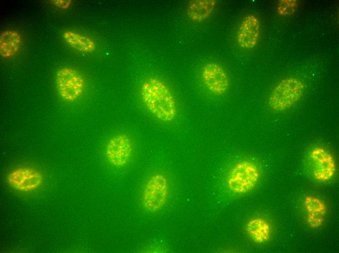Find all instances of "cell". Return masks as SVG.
I'll use <instances>...</instances> for the list:
<instances>
[{"label": "cell", "instance_id": "8992f818", "mask_svg": "<svg viewBox=\"0 0 339 253\" xmlns=\"http://www.w3.org/2000/svg\"><path fill=\"white\" fill-rule=\"evenodd\" d=\"M133 149L130 137L125 134L119 133L109 139L106 145L105 154L112 165L122 167L130 161Z\"/></svg>", "mask_w": 339, "mask_h": 253}, {"label": "cell", "instance_id": "ba28073f", "mask_svg": "<svg viewBox=\"0 0 339 253\" xmlns=\"http://www.w3.org/2000/svg\"><path fill=\"white\" fill-rule=\"evenodd\" d=\"M201 78L204 85L214 94L223 95L229 88L228 74L224 68L216 62H209L204 65Z\"/></svg>", "mask_w": 339, "mask_h": 253}, {"label": "cell", "instance_id": "e0dca14e", "mask_svg": "<svg viewBox=\"0 0 339 253\" xmlns=\"http://www.w3.org/2000/svg\"><path fill=\"white\" fill-rule=\"evenodd\" d=\"M53 3L57 6L66 9L68 8L71 3L70 0H54Z\"/></svg>", "mask_w": 339, "mask_h": 253}, {"label": "cell", "instance_id": "5b68a950", "mask_svg": "<svg viewBox=\"0 0 339 253\" xmlns=\"http://www.w3.org/2000/svg\"><path fill=\"white\" fill-rule=\"evenodd\" d=\"M55 80L57 92L65 101L72 102L77 100L84 91V79L74 68L65 67L59 69Z\"/></svg>", "mask_w": 339, "mask_h": 253}, {"label": "cell", "instance_id": "2e32d148", "mask_svg": "<svg viewBox=\"0 0 339 253\" xmlns=\"http://www.w3.org/2000/svg\"><path fill=\"white\" fill-rule=\"evenodd\" d=\"M278 5L279 14L287 16L293 14L296 9L297 2L296 0H280Z\"/></svg>", "mask_w": 339, "mask_h": 253}, {"label": "cell", "instance_id": "8fae6325", "mask_svg": "<svg viewBox=\"0 0 339 253\" xmlns=\"http://www.w3.org/2000/svg\"><path fill=\"white\" fill-rule=\"evenodd\" d=\"M303 205L309 226L313 229L321 226L327 213L326 206L323 201L317 197L307 196L304 199Z\"/></svg>", "mask_w": 339, "mask_h": 253}, {"label": "cell", "instance_id": "6da1fadb", "mask_svg": "<svg viewBox=\"0 0 339 253\" xmlns=\"http://www.w3.org/2000/svg\"><path fill=\"white\" fill-rule=\"evenodd\" d=\"M140 94L148 110L158 120L166 123L175 120L177 114L176 101L163 81L155 77L147 79L141 87Z\"/></svg>", "mask_w": 339, "mask_h": 253}, {"label": "cell", "instance_id": "9a60e30c", "mask_svg": "<svg viewBox=\"0 0 339 253\" xmlns=\"http://www.w3.org/2000/svg\"><path fill=\"white\" fill-rule=\"evenodd\" d=\"M65 41L72 48L82 52L91 53L94 51L95 43L90 37L72 31L63 33Z\"/></svg>", "mask_w": 339, "mask_h": 253}, {"label": "cell", "instance_id": "5bb4252c", "mask_svg": "<svg viewBox=\"0 0 339 253\" xmlns=\"http://www.w3.org/2000/svg\"><path fill=\"white\" fill-rule=\"evenodd\" d=\"M247 234L257 243H263L269 240L271 236V227L269 223L260 217L253 218L245 227Z\"/></svg>", "mask_w": 339, "mask_h": 253}, {"label": "cell", "instance_id": "7a4b0ae2", "mask_svg": "<svg viewBox=\"0 0 339 253\" xmlns=\"http://www.w3.org/2000/svg\"><path fill=\"white\" fill-rule=\"evenodd\" d=\"M304 83L299 79L290 77L280 81L272 90L268 99L270 108L281 111L295 105L302 97Z\"/></svg>", "mask_w": 339, "mask_h": 253}, {"label": "cell", "instance_id": "9c48e42d", "mask_svg": "<svg viewBox=\"0 0 339 253\" xmlns=\"http://www.w3.org/2000/svg\"><path fill=\"white\" fill-rule=\"evenodd\" d=\"M261 33L259 18L254 14L245 16L241 20L237 32V41L244 49L254 48L258 44Z\"/></svg>", "mask_w": 339, "mask_h": 253}, {"label": "cell", "instance_id": "7c38bea8", "mask_svg": "<svg viewBox=\"0 0 339 253\" xmlns=\"http://www.w3.org/2000/svg\"><path fill=\"white\" fill-rule=\"evenodd\" d=\"M22 42L20 33L17 31L6 30L0 35V54L5 58L15 56L19 52Z\"/></svg>", "mask_w": 339, "mask_h": 253}, {"label": "cell", "instance_id": "30bf717a", "mask_svg": "<svg viewBox=\"0 0 339 253\" xmlns=\"http://www.w3.org/2000/svg\"><path fill=\"white\" fill-rule=\"evenodd\" d=\"M313 166L314 178L324 182L331 179L336 171V165L332 155L322 147L314 148L310 154Z\"/></svg>", "mask_w": 339, "mask_h": 253}, {"label": "cell", "instance_id": "277c9868", "mask_svg": "<svg viewBox=\"0 0 339 253\" xmlns=\"http://www.w3.org/2000/svg\"><path fill=\"white\" fill-rule=\"evenodd\" d=\"M169 184L161 173L152 175L145 183L142 195L144 208L150 212H156L165 205L169 196Z\"/></svg>", "mask_w": 339, "mask_h": 253}, {"label": "cell", "instance_id": "3957f363", "mask_svg": "<svg viewBox=\"0 0 339 253\" xmlns=\"http://www.w3.org/2000/svg\"><path fill=\"white\" fill-rule=\"evenodd\" d=\"M260 173L253 163L244 160L235 164L230 170L227 184L229 189L236 194H244L253 189L258 183Z\"/></svg>", "mask_w": 339, "mask_h": 253}, {"label": "cell", "instance_id": "52a82bcc", "mask_svg": "<svg viewBox=\"0 0 339 253\" xmlns=\"http://www.w3.org/2000/svg\"><path fill=\"white\" fill-rule=\"evenodd\" d=\"M43 176L38 170L30 167H18L10 172L7 177L9 185L20 192H30L39 188Z\"/></svg>", "mask_w": 339, "mask_h": 253}, {"label": "cell", "instance_id": "4fadbf2b", "mask_svg": "<svg viewBox=\"0 0 339 253\" xmlns=\"http://www.w3.org/2000/svg\"><path fill=\"white\" fill-rule=\"evenodd\" d=\"M217 3V1L216 0H191L187 8V15L193 22H202L212 14Z\"/></svg>", "mask_w": 339, "mask_h": 253}]
</instances>
